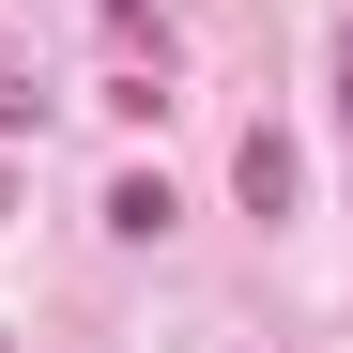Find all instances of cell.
Returning a JSON list of instances; mask_svg holds the SVG:
<instances>
[{
  "mask_svg": "<svg viewBox=\"0 0 353 353\" xmlns=\"http://www.w3.org/2000/svg\"><path fill=\"white\" fill-rule=\"evenodd\" d=\"M169 215H185V200H169V169H123V185H108V230H123V246H154Z\"/></svg>",
  "mask_w": 353,
  "mask_h": 353,
  "instance_id": "7a4b0ae2",
  "label": "cell"
},
{
  "mask_svg": "<svg viewBox=\"0 0 353 353\" xmlns=\"http://www.w3.org/2000/svg\"><path fill=\"white\" fill-rule=\"evenodd\" d=\"M31 123H46V92H31L16 62H0V139H31Z\"/></svg>",
  "mask_w": 353,
  "mask_h": 353,
  "instance_id": "3957f363",
  "label": "cell"
},
{
  "mask_svg": "<svg viewBox=\"0 0 353 353\" xmlns=\"http://www.w3.org/2000/svg\"><path fill=\"white\" fill-rule=\"evenodd\" d=\"M323 62H338V123H353V16H338V46H323Z\"/></svg>",
  "mask_w": 353,
  "mask_h": 353,
  "instance_id": "277c9868",
  "label": "cell"
},
{
  "mask_svg": "<svg viewBox=\"0 0 353 353\" xmlns=\"http://www.w3.org/2000/svg\"><path fill=\"white\" fill-rule=\"evenodd\" d=\"M230 185H246V215L276 230V215H292V185H307V169H292V139H276V123H246V154H230Z\"/></svg>",
  "mask_w": 353,
  "mask_h": 353,
  "instance_id": "6da1fadb",
  "label": "cell"
}]
</instances>
